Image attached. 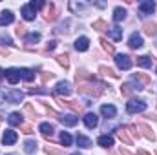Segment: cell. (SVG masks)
Instances as JSON below:
<instances>
[{
	"mask_svg": "<svg viewBox=\"0 0 157 155\" xmlns=\"http://www.w3.org/2000/svg\"><path fill=\"white\" fill-rule=\"evenodd\" d=\"M104 84L101 82H95V80H84V82H78V93H84V95H90V97H99L102 91H104Z\"/></svg>",
	"mask_w": 157,
	"mask_h": 155,
	"instance_id": "cell-1",
	"label": "cell"
},
{
	"mask_svg": "<svg viewBox=\"0 0 157 155\" xmlns=\"http://www.w3.org/2000/svg\"><path fill=\"white\" fill-rule=\"evenodd\" d=\"M39 7H46V4H44V2H31V4L22 6V17H24L26 20H33V18H35V11H37Z\"/></svg>",
	"mask_w": 157,
	"mask_h": 155,
	"instance_id": "cell-2",
	"label": "cell"
},
{
	"mask_svg": "<svg viewBox=\"0 0 157 155\" xmlns=\"http://www.w3.org/2000/svg\"><path fill=\"white\" fill-rule=\"evenodd\" d=\"M146 110V102L144 100H130L126 104V112L128 113H141Z\"/></svg>",
	"mask_w": 157,
	"mask_h": 155,
	"instance_id": "cell-3",
	"label": "cell"
},
{
	"mask_svg": "<svg viewBox=\"0 0 157 155\" xmlns=\"http://www.w3.org/2000/svg\"><path fill=\"white\" fill-rule=\"evenodd\" d=\"M57 102L59 104H62V106H66V108H70V110H73L75 113H82V110H84V106L82 104H78L77 100H64V99H60V97H57Z\"/></svg>",
	"mask_w": 157,
	"mask_h": 155,
	"instance_id": "cell-4",
	"label": "cell"
},
{
	"mask_svg": "<svg viewBox=\"0 0 157 155\" xmlns=\"http://www.w3.org/2000/svg\"><path fill=\"white\" fill-rule=\"evenodd\" d=\"M6 99H7V102H9V104H18V102L24 99V93H22V91H18V89H11V91H7V93H6Z\"/></svg>",
	"mask_w": 157,
	"mask_h": 155,
	"instance_id": "cell-5",
	"label": "cell"
},
{
	"mask_svg": "<svg viewBox=\"0 0 157 155\" xmlns=\"http://www.w3.org/2000/svg\"><path fill=\"white\" fill-rule=\"evenodd\" d=\"M115 62H117V66L121 68V70H130V68H132V64H133V62H132V57L122 55V53L115 57Z\"/></svg>",
	"mask_w": 157,
	"mask_h": 155,
	"instance_id": "cell-6",
	"label": "cell"
},
{
	"mask_svg": "<svg viewBox=\"0 0 157 155\" xmlns=\"http://www.w3.org/2000/svg\"><path fill=\"white\" fill-rule=\"evenodd\" d=\"M44 18H46L48 22H55V20L59 18V13H57L55 4H46V15H44Z\"/></svg>",
	"mask_w": 157,
	"mask_h": 155,
	"instance_id": "cell-7",
	"label": "cell"
},
{
	"mask_svg": "<svg viewBox=\"0 0 157 155\" xmlns=\"http://www.w3.org/2000/svg\"><path fill=\"white\" fill-rule=\"evenodd\" d=\"M17 139H18V135H17V131H13V130H6V131H4V135H2V142H4L6 146L15 144V142H17Z\"/></svg>",
	"mask_w": 157,
	"mask_h": 155,
	"instance_id": "cell-8",
	"label": "cell"
},
{
	"mask_svg": "<svg viewBox=\"0 0 157 155\" xmlns=\"http://www.w3.org/2000/svg\"><path fill=\"white\" fill-rule=\"evenodd\" d=\"M6 78H7L9 84H17V82L20 80V70H17V68H9V70L6 71Z\"/></svg>",
	"mask_w": 157,
	"mask_h": 155,
	"instance_id": "cell-9",
	"label": "cell"
},
{
	"mask_svg": "<svg viewBox=\"0 0 157 155\" xmlns=\"http://www.w3.org/2000/svg\"><path fill=\"white\" fill-rule=\"evenodd\" d=\"M139 9H141V13H143V15H152V13H154V9H155V4H154L152 0H144V2H141V4H139Z\"/></svg>",
	"mask_w": 157,
	"mask_h": 155,
	"instance_id": "cell-10",
	"label": "cell"
},
{
	"mask_svg": "<svg viewBox=\"0 0 157 155\" xmlns=\"http://www.w3.org/2000/svg\"><path fill=\"white\" fill-rule=\"evenodd\" d=\"M137 130H141L143 135H144L148 141H155V133L152 131V128H150L148 124H143V122H141V124H137Z\"/></svg>",
	"mask_w": 157,
	"mask_h": 155,
	"instance_id": "cell-11",
	"label": "cell"
},
{
	"mask_svg": "<svg viewBox=\"0 0 157 155\" xmlns=\"http://www.w3.org/2000/svg\"><path fill=\"white\" fill-rule=\"evenodd\" d=\"M55 93H60V95H70V93H71V86H70V82H66V80L59 82V84H57V88H55Z\"/></svg>",
	"mask_w": 157,
	"mask_h": 155,
	"instance_id": "cell-12",
	"label": "cell"
},
{
	"mask_svg": "<svg viewBox=\"0 0 157 155\" xmlns=\"http://www.w3.org/2000/svg\"><path fill=\"white\" fill-rule=\"evenodd\" d=\"M128 46L132 47V49H139V47H143V37L141 35H137V33H133L130 40H128Z\"/></svg>",
	"mask_w": 157,
	"mask_h": 155,
	"instance_id": "cell-13",
	"label": "cell"
},
{
	"mask_svg": "<svg viewBox=\"0 0 157 155\" xmlns=\"http://www.w3.org/2000/svg\"><path fill=\"white\" fill-rule=\"evenodd\" d=\"M101 113L106 117V119H113V117L117 115V110H115V106H112V104H104V106L101 108Z\"/></svg>",
	"mask_w": 157,
	"mask_h": 155,
	"instance_id": "cell-14",
	"label": "cell"
},
{
	"mask_svg": "<svg viewBox=\"0 0 157 155\" xmlns=\"http://www.w3.org/2000/svg\"><path fill=\"white\" fill-rule=\"evenodd\" d=\"M64 126H75L78 122V117H75V115H59L57 117Z\"/></svg>",
	"mask_w": 157,
	"mask_h": 155,
	"instance_id": "cell-15",
	"label": "cell"
},
{
	"mask_svg": "<svg viewBox=\"0 0 157 155\" xmlns=\"http://www.w3.org/2000/svg\"><path fill=\"white\" fill-rule=\"evenodd\" d=\"M137 66H143V68H150L154 64V57H148V55H143V57H137Z\"/></svg>",
	"mask_w": 157,
	"mask_h": 155,
	"instance_id": "cell-16",
	"label": "cell"
},
{
	"mask_svg": "<svg viewBox=\"0 0 157 155\" xmlns=\"http://www.w3.org/2000/svg\"><path fill=\"white\" fill-rule=\"evenodd\" d=\"M97 142H99V146H102V148H112V146H113V137H110V135H101V137L97 139Z\"/></svg>",
	"mask_w": 157,
	"mask_h": 155,
	"instance_id": "cell-17",
	"label": "cell"
},
{
	"mask_svg": "<svg viewBox=\"0 0 157 155\" xmlns=\"http://www.w3.org/2000/svg\"><path fill=\"white\" fill-rule=\"evenodd\" d=\"M84 124L88 126V128H95L97 124H99V119L95 113H86L84 115Z\"/></svg>",
	"mask_w": 157,
	"mask_h": 155,
	"instance_id": "cell-18",
	"label": "cell"
},
{
	"mask_svg": "<svg viewBox=\"0 0 157 155\" xmlns=\"http://www.w3.org/2000/svg\"><path fill=\"white\" fill-rule=\"evenodd\" d=\"M90 47V40L86 39V37H80V39L75 40V49L77 51H86Z\"/></svg>",
	"mask_w": 157,
	"mask_h": 155,
	"instance_id": "cell-19",
	"label": "cell"
},
{
	"mask_svg": "<svg viewBox=\"0 0 157 155\" xmlns=\"http://www.w3.org/2000/svg\"><path fill=\"white\" fill-rule=\"evenodd\" d=\"M117 137L121 139V141H122V142H124V144H128V146L132 144V137L128 135L126 128H119V130H117Z\"/></svg>",
	"mask_w": 157,
	"mask_h": 155,
	"instance_id": "cell-20",
	"label": "cell"
},
{
	"mask_svg": "<svg viewBox=\"0 0 157 155\" xmlns=\"http://www.w3.org/2000/svg\"><path fill=\"white\" fill-rule=\"evenodd\" d=\"M143 31L148 35V37H154L157 33V26H155V22H146L144 26H143Z\"/></svg>",
	"mask_w": 157,
	"mask_h": 155,
	"instance_id": "cell-21",
	"label": "cell"
},
{
	"mask_svg": "<svg viewBox=\"0 0 157 155\" xmlns=\"http://www.w3.org/2000/svg\"><path fill=\"white\" fill-rule=\"evenodd\" d=\"M13 20H15L13 13H11V11H4L2 17H0V26H7V24H11Z\"/></svg>",
	"mask_w": 157,
	"mask_h": 155,
	"instance_id": "cell-22",
	"label": "cell"
},
{
	"mask_svg": "<svg viewBox=\"0 0 157 155\" xmlns=\"http://www.w3.org/2000/svg\"><path fill=\"white\" fill-rule=\"evenodd\" d=\"M7 120H9V124H11V126H22V115H20V113H17V112L7 117Z\"/></svg>",
	"mask_w": 157,
	"mask_h": 155,
	"instance_id": "cell-23",
	"label": "cell"
},
{
	"mask_svg": "<svg viewBox=\"0 0 157 155\" xmlns=\"http://www.w3.org/2000/svg\"><path fill=\"white\" fill-rule=\"evenodd\" d=\"M20 78L31 82V80L35 78V71H33V70H28V68H22V70H20Z\"/></svg>",
	"mask_w": 157,
	"mask_h": 155,
	"instance_id": "cell-24",
	"label": "cell"
},
{
	"mask_svg": "<svg viewBox=\"0 0 157 155\" xmlns=\"http://www.w3.org/2000/svg\"><path fill=\"white\" fill-rule=\"evenodd\" d=\"M39 130L42 131V135H44V137H48V135L51 137V133H53V126H51L49 122H42V124L39 126Z\"/></svg>",
	"mask_w": 157,
	"mask_h": 155,
	"instance_id": "cell-25",
	"label": "cell"
},
{
	"mask_svg": "<svg viewBox=\"0 0 157 155\" xmlns=\"http://www.w3.org/2000/svg\"><path fill=\"white\" fill-rule=\"evenodd\" d=\"M124 18H126V9L115 7V9H113V20H115V22H121V20H124Z\"/></svg>",
	"mask_w": 157,
	"mask_h": 155,
	"instance_id": "cell-26",
	"label": "cell"
},
{
	"mask_svg": "<svg viewBox=\"0 0 157 155\" xmlns=\"http://www.w3.org/2000/svg\"><path fill=\"white\" fill-rule=\"evenodd\" d=\"M37 148H39V146H37L35 141H26V142H24V152H26V153H35Z\"/></svg>",
	"mask_w": 157,
	"mask_h": 155,
	"instance_id": "cell-27",
	"label": "cell"
},
{
	"mask_svg": "<svg viewBox=\"0 0 157 155\" xmlns=\"http://www.w3.org/2000/svg\"><path fill=\"white\" fill-rule=\"evenodd\" d=\"M77 144L80 148H91V141L84 135H77Z\"/></svg>",
	"mask_w": 157,
	"mask_h": 155,
	"instance_id": "cell-28",
	"label": "cell"
},
{
	"mask_svg": "<svg viewBox=\"0 0 157 155\" xmlns=\"http://www.w3.org/2000/svg\"><path fill=\"white\" fill-rule=\"evenodd\" d=\"M99 71H101L102 75H108V77H112V78H119V73H115V71H113L112 68H108V66H101Z\"/></svg>",
	"mask_w": 157,
	"mask_h": 155,
	"instance_id": "cell-29",
	"label": "cell"
},
{
	"mask_svg": "<svg viewBox=\"0 0 157 155\" xmlns=\"http://www.w3.org/2000/svg\"><path fill=\"white\" fill-rule=\"evenodd\" d=\"M57 62H59L62 68H68V66H70V57H68V53L59 55V57H57Z\"/></svg>",
	"mask_w": 157,
	"mask_h": 155,
	"instance_id": "cell-30",
	"label": "cell"
},
{
	"mask_svg": "<svg viewBox=\"0 0 157 155\" xmlns=\"http://www.w3.org/2000/svg\"><path fill=\"white\" fill-rule=\"evenodd\" d=\"M24 40H26V44H37L40 40V33H28Z\"/></svg>",
	"mask_w": 157,
	"mask_h": 155,
	"instance_id": "cell-31",
	"label": "cell"
},
{
	"mask_svg": "<svg viewBox=\"0 0 157 155\" xmlns=\"http://www.w3.org/2000/svg\"><path fill=\"white\" fill-rule=\"evenodd\" d=\"M101 44H102V47H104V49H106L110 55H113V53H115V46H113V44H110V42L104 39V37L101 39Z\"/></svg>",
	"mask_w": 157,
	"mask_h": 155,
	"instance_id": "cell-32",
	"label": "cell"
},
{
	"mask_svg": "<svg viewBox=\"0 0 157 155\" xmlns=\"http://www.w3.org/2000/svg\"><path fill=\"white\" fill-rule=\"evenodd\" d=\"M133 80H139L141 84H150L152 80L148 75H144V73H133Z\"/></svg>",
	"mask_w": 157,
	"mask_h": 155,
	"instance_id": "cell-33",
	"label": "cell"
},
{
	"mask_svg": "<svg viewBox=\"0 0 157 155\" xmlns=\"http://www.w3.org/2000/svg\"><path fill=\"white\" fill-rule=\"evenodd\" d=\"M110 37H112L113 40H121V39H122V29L117 28V26H115V28H112V29H110Z\"/></svg>",
	"mask_w": 157,
	"mask_h": 155,
	"instance_id": "cell-34",
	"label": "cell"
},
{
	"mask_svg": "<svg viewBox=\"0 0 157 155\" xmlns=\"http://www.w3.org/2000/svg\"><path fill=\"white\" fill-rule=\"evenodd\" d=\"M93 29L95 31H104V29H108V24L104 20H97V22H93Z\"/></svg>",
	"mask_w": 157,
	"mask_h": 155,
	"instance_id": "cell-35",
	"label": "cell"
},
{
	"mask_svg": "<svg viewBox=\"0 0 157 155\" xmlns=\"http://www.w3.org/2000/svg\"><path fill=\"white\" fill-rule=\"evenodd\" d=\"M133 89H135V88H133L132 84H122V88H121V91H122L124 97H130V95L133 93Z\"/></svg>",
	"mask_w": 157,
	"mask_h": 155,
	"instance_id": "cell-36",
	"label": "cell"
},
{
	"mask_svg": "<svg viewBox=\"0 0 157 155\" xmlns=\"http://www.w3.org/2000/svg\"><path fill=\"white\" fill-rule=\"evenodd\" d=\"M44 152L48 155H62V150H60V148H53V146H46Z\"/></svg>",
	"mask_w": 157,
	"mask_h": 155,
	"instance_id": "cell-37",
	"label": "cell"
},
{
	"mask_svg": "<svg viewBox=\"0 0 157 155\" xmlns=\"http://www.w3.org/2000/svg\"><path fill=\"white\" fill-rule=\"evenodd\" d=\"M60 142H62L64 146H71V135L62 131V135H60Z\"/></svg>",
	"mask_w": 157,
	"mask_h": 155,
	"instance_id": "cell-38",
	"label": "cell"
},
{
	"mask_svg": "<svg viewBox=\"0 0 157 155\" xmlns=\"http://www.w3.org/2000/svg\"><path fill=\"white\" fill-rule=\"evenodd\" d=\"M24 113H26L28 117H31V119H35V117H37V113H35V110H33V106H31V104H26V106H24Z\"/></svg>",
	"mask_w": 157,
	"mask_h": 155,
	"instance_id": "cell-39",
	"label": "cell"
},
{
	"mask_svg": "<svg viewBox=\"0 0 157 155\" xmlns=\"http://www.w3.org/2000/svg\"><path fill=\"white\" fill-rule=\"evenodd\" d=\"M17 35H18V37H24V39H26V35H28V33H26V28L18 24V26H17Z\"/></svg>",
	"mask_w": 157,
	"mask_h": 155,
	"instance_id": "cell-40",
	"label": "cell"
},
{
	"mask_svg": "<svg viewBox=\"0 0 157 155\" xmlns=\"http://www.w3.org/2000/svg\"><path fill=\"white\" fill-rule=\"evenodd\" d=\"M20 130H22V133H26V135L33 133V128H31L29 124H22V126H20Z\"/></svg>",
	"mask_w": 157,
	"mask_h": 155,
	"instance_id": "cell-41",
	"label": "cell"
},
{
	"mask_svg": "<svg viewBox=\"0 0 157 155\" xmlns=\"http://www.w3.org/2000/svg\"><path fill=\"white\" fill-rule=\"evenodd\" d=\"M53 77H55L53 73H42V75H40V78H42V82H44V84H46L48 80H51Z\"/></svg>",
	"mask_w": 157,
	"mask_h": 155,
	"instance_id": "cell-42",
	"label": "cell"
},
{
	"mask_svg": "<svg viewBox=\"0 0 157 155\" xmlns=\"http://www.w3.org/2000/svg\"><path fill=\"white\" fill-rule=\"evenodd\" d=\"M55 47H57V42H55V40H51V42H48V46H46V49H48V51H53Z\"/></svg>",
	"mask_w": 157,
	"mask_h": 155,
	"instance_id": "cell-43",
	"label": "cell"
},
{
	"mask_svg": "<svg viewBox=\"0 0 157 155\" xmlns=\"http://www.w3.org/2000/svg\"><path fill=\"white\" fill-rule=\"evenodd\" d=\"M130 131L133 137H139V131H137V126H130Z\"/></svg>",
	"mask_w": 157,
	"mask_h": 155,
	"instance_id": "cell-44",
	"label": "cell"
},
{
	"mask_svg": "<svg viewBox=\"0 0 157 155\" xmlns=\"http://www.w3.org/2000/svg\"><path fill=\"white\" fill-rule=\"evenodd\" d=\"M0 55H2V57H7V55H9L7 47H2V46H0Z\"/></svg>",
	"mask_w": 157,
	"mask_h": 155,
	"instance_id": "cell-45",
	"label": "cell"
},
{
	"mask_svg": "<svg viewBox=\"0 0 157 155\" xmlns=\"http://www.w3.org/2000/svg\"><path fill=\"white\" fill-rule=\"evenodd\" d=\"M137 155H152V153H148L146 150H139V152H137Z\"/></svg>",
	"mask_w": 157,
	"mask_h": 155,
	"instance_id": "cell-46",
	"label": "cell"
},
{
	"mask_svg": "<svg viewBox=\"0 0 157 155\" xmlns=\"http://www.w3.org/2000/svg\"><path fill=\"white\" fill-rule=\"evenodd\" d=\"M4 97H6V95H4V93H2V91H0V104H2V102H4Z\"/></svg>",
	"mask_w": 157,
	"mask_h": 155,
	"instance_id": "cell-47",
	"label": "cell"
},
{
	"mask_svg": "<svg viewBox=\"0 0 157 155\" xmlns=\"http://www.w3.org/2000/svg\"><path fill=\"white\" fill-rule=\"evenodd\" d=\"M4 77V70H2V68H0V78Z\"/></svg>",
	"mask_w": 157,
	"mask_h": 155,
	"instance_id": "cell-48",
	"label": "cell"
},
{
	"mask_svg": "<svg viewBox=\"0 0 157 155\" xmlns=\"http://www.w3.org/2000/svg\"><path fill=\"white\" fill-rule=\"evenodd\" d=\"M9 155H17V153H9Z\"/></svg>",
	"mask_w": 157,
	"mask_h": 155,
	"instance_id": "cell-49",
	"label": "cell"
},
{
	"mask_svg": "<svg viewBox=\"0 0 157 155\" xmlns=\"http://www.w3.org/2000/svg\"><path fill=\"white\" fill-rule=\"evenodd\" d=\"M73 155H80V153H73Z\"/></svg>",
	"mask_w": 157,
	"mask_h": 155,
	"instance_id": "cell-50",
	"label": "cell"
},
{
	"mask_svg": "<svg viewBox=\"0 0 157 155\" xmlns=\"http://www.w3.org/2000/svg\"><path fill=\"white\" fill-rule=\"evenodd\" d=\"M155 155H157V153H155Z\"/></svg>",
	"mask_w": 157,
	"mask_h": 155,
	"instance_id": "cell-51",
	"label": "cell"
}]
</instances>
